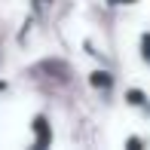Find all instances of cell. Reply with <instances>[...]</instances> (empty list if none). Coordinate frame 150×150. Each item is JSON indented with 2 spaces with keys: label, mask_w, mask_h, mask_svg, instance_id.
<instances>
[{
  "label": "cell",
  "mask_w": 150,
  "mask_h": 150,
  "mask_svg": "<svg viewBox=\"0 0 150 150\" xmlns=\"http://www.w3.org/2000/svg\"><path fill=\"white\" fill-rule=\"evenodd\" d=\"M141 43H144V61H150V34H144Z\"/></svg>",
  "instance_id": "obj_1"
},
{
  "label": "cell",
  "mask_w": 150,
  "mask_h": 150,
  "mask_svg": "<svg viewBox=\"0 0 150 150\" xmlns=\"http://www.w3.org/2000/svg\"><path fill=\"white\" fill-rule=\"evenodd\" d=\"M110 3H122V0H110Z\"/></svg>",
  "instance_id": "obj_2"
}]
</instances>
